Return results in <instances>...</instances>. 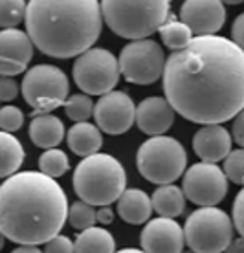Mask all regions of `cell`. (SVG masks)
<instances>
[{
	"mask_svg": "<svg viewBox=\"0 0 244 253\" xmlns=\"http://www.w3.org/2000/svg\"><path fill=\"white\" fill-rule=\"evenodd\" d=\"M232 41L244 51V13H241L232 24Z\"/></svg>",
	"mask_w": 244,
	"mask_h": 253,
	"instance_id": "cell-34",
	"label": "cell"
},
{
	"mask_svg": "<svg viewBox=\"0 0 244 253\" xmlns=\"http://www.w3.org/2000/svg\"><path fill=\"white\" fill-rule=\"evenodd\" d=\"M39 169L51 178L63 176L64 172L70 169L68 156L61 149H46L39 158Z\"/></svg>",
	"mask_w": 244,
	"mask_h": 253,
	"instance_id": "cell-25",
	"label": "cell"
},
{
	"mask_svg": "<svg viewBox=\"0 0 244 253\" xmlns=\"http://www.w3.org/2000/svg\"><path fill=\"white\" fill-rule=\"evenodd\" d=\"M224 253H244V237H239V239H233L232 244L228 246Z\"/></svg>",
	"mask_w": 244,
	"mask_h": 253,
	"instance_id": "cell-37",
	"label": "cell"
},
{
	"mask_svg": "<svg viewBox=\"0 0 244 253\" xmlns=\"http://www.w3.org/2000/svg\"><path fill=\"white\" fill-rule=\"evenodd\" d=\"M167 59L162 46L152 39L131 41L119 53V68L132 84H152L163 77Z\"/></svg>",
	"mask_w": 244,
	"mask_h": 253,
	"instance_id": "cell-10",
	"label": "cell"
},
{
	"mask_svg": "<svg viewBox=\"0 0 244 253\" xmlns=\"http://www.w3.org/2000/svg\"><path fill=\"white\" fill-rule=\"evenodd\" d=\"M74 81L88 95H105L112 92L121 77L119 59L105 48H90L75 59Z\"/></svg>",
	"mask_w": 244,
	"mask_h": 253,
	"instance_id": "cell-9",
	"label": "cell"
},
{
	"mask_svg": "<svg viewBox=\"0 0 244 253\" xmlns=\"http://www.w3.org/2000/svg\"><path fill=\"white\" fill-rule=\"evenodd\" d=\"M11 253H44L41 252L37 246H30V244H20L19 248H15Z\"/></svg>",
	"mask_w": 244,
	"mask_h": 253,
	"instance_id": "cell-38",
	"label": "cell"
},
{
	"mask_svg": "<svg viewBox=\"0 0 244 253\" xmlns=\"http://www.w3.org/2000/svg\"><path fill=\"white\" fill-rule=\"evenodd\" d=\"M20 90L24 101L33 108L32 116L50 114L66 103L70 83L61 68L53 64H37L24 74Z\"/></svg>",
	"mask_w": 244,
	"mask_h": 253,
	"instance_id": "cell-8",
	"label": "cell"
},
{
	"mask_svg": "<svg viewBox=\"0 0 244 253\" xmlns=\"http://www.w3.org/2000/svg\"><path fill=\"white\" fill-rule=\"evenodd\" d=\"M30 123V139L41 149H53L64 138V125L53 114L32 116Z\"/></svg>",
	"mask_w": 244,
	"mask_h": 253,
	"instance_id": "cell-20",
	"label": "cell"
},
{
	"mask_svg": "<svg viewBox=\"0 0 244 253\" xmlns=\"http://www.w3.org/2000/svg\"><path fill=\"white\" fill-rule=\"evenodd\" d=\"M114 220V211L108 206H103V208L98 209V222L103 224V226H108V224H112Z\"/></svg>",
	"mask_w": 244,
	"mask_h": 253,
	"instance_id": "cell-36",
	"label": "cell"
},
{
	"mask_svg": "<svg viewBox=\"0 0 244 253\" xmlns=\"http://www.w3.org/2000/svg\"><path fill=\"white\" fill-rule=\"evenodd\" d=\"M232 136H233V139H235V143L244 149V110L239 112V114L235 116V120H233Z\"/></svg>",
	"mask_w": 244,
	"mask_h": 253,
	"instance_id": "cell-35",
	"label": "cell"
},
{
	"mask_svg": "<svg viewBox=\"0 0 244 253\" xmlns=\"http://www.w3.org/2000/svg\"><path fill=\"white\" fill-rule=\"evenodd\" d=\"M224 4H232V6H239V4H243L244 0H222Z\"/></svg>",
	"mask_w": 244,
	"mask_h": 253,
	"instance_id": "cell-40",
	"label": "cell"
},
{
	"mask_svg": "<svg viewBox=\"0 0 244 253\" xmlns=\"http://www.w3.org/2000/svg\"><path fill=\"white\" fill-rule=\"evenodd\" d=\"M175 108L167 101V97H147L136 108V125L144 134L162 136L173 126Z\"/></svg>",
	"mask_w": 244,
	"mask_h": 253,
	"instance_id": "cell-16",
	"label": "cell"
},
{
	"mask_svg": "<svg viewBox=\"0 0 244 253\" xmlns=\"http://www.w3.org/2000/svg\"><path fill=\"white\" fill-rule=\"evenodd\" d=\"M182 189L196 206H217L228 195V176L217 164L200 162L184 172Z\"/></svg>",
	"mask_w": 244,
	"mask_h": 253,
	"instance_id": "cell-11",
	"label": "cell"
},
{
	"mask_svg": "<svg viewBox=\"0 0 244 253\" xmlns=\"http://www.w3.org/2000/svg\"><path fill=\"white\" fill-rule=\"evenodd\" d=\"M98 125H92L88 121H81L75 123L66 134V141H68L70 151L77 154V156H92L96 152H99L101 145H103V136Z\"/></svg>",
	"mask_w": 244,
	"mask_h": 253,
	"instance_id": "cell-19",
	"label": "cell"
},
{
	"mask_svg": "<svg viewBox=\"0 0 244 253\" xmlns=\"http://www.w3.org/2000/svg\"><path fill=\"white\" fill-rule=\"evenodd\" d=\"M0 151H2V171L0 174L4 178L19 172L20 165L24 162V149L20 141L11 132L2 130L0 132Z\"/></svg>",
	"mask_w": 244,
	"mask_h": 253,
	"instance_id": "cell-23",
	"label": "cell"
},
{
	"mask_svg": "<svg viewBox=\"0 0 244 253\" xmlns=\"http://www.w3.org/2000/svg\"><path fill=\"white\" fill-rule=\"evenodd\" d=\"M224 172L228 180L244 187V149H235L224 160Z\"/></svg>",
	"mask_w": 244,
	"mask_h": 253,
	"instance_id": "cell-29",
	"label": "cell"
},
{
	"mask_svg": "<svg viewBox=\"0 0 244 253\" xmlns=\"http://www.w3.org/2000/svg\"><path fill=\"white\" fill-rule=\"evenodd\" d=\"M116 253H147L145 250H136V248H123V250H118Z\"/></svg>",
	"mask_w": 244,
	"mask_h": 253,
	"instance_id": "cell-39",
	"label": "cell"
},
{
	"mask_svg": "<svg viewBox=\"0 0 244 253\" xmlns=\"http://www.w3.org/2000/svg\"><path fill=\"white\" fill-rule=\"evenodd\" d=\"M158 32H160L162 42L173 51L186 48L188 44H191V41L195 39L193 30L184 20H176L175 17H169L167 22L162 24V28Z\"/></svg>",
	"mask_w": 244,
	"mask_h": 253,
	"instance_id": "cell-24",
	"label": "cell"
},
{
	"mask_svg": "<svg viewBox=\"0 0 244 253\" xmlns=\"http://www.w3.org/2000/svg\"><path fill=\"white\" fill-rule=\"evenodd\" d=\"M77 196L92 206H110L125 193L127 172L118 158L96 152L77 164L72 178Z\"/></svg>",
	"mask_w": 244,
	"mask_h": 253,
	"instance_id": "cell-4",
	"label": "cell"
},
{
	"mask_svg": "<svg viewBox=\"0 0 244 253\" xmlns=\"http://www.w3.org/2000/svg\"><path fill=\"white\" fill-rule=\"evenodd\" d=\"M233 136L220 123H211L198 128L193 136V151L202 162L217 164L232 152Z\"/></svg>",
	"mask_w": 244,
	"mask_h": 253,
	"instance_id": "cell-17",
	"label": "cell"
},
{
	"mask_svg": "<svg viewBox=\"0 0 244 253\" xmlns=\"http://www.w3.org/2000/svg\"><path fill=\"white\" fill-rule=\"evenodd\" d=\"M182 253H198V252H195V250H191V248H189V250H184Z\"/></svg>",
	"mask_w": 244,
	"mask_h": 253,
	"instance_id": "cell-41",
	"label": "cell"
},
{
	"mask_svg": "<svg viewBox=\"0 0 244 253\" xmlns=\"http://www.w3.org/2000/svg\"><path fill=\"white\" fill-rule=\"evenodd\" d=\"M140 244L147 253H182L186 244V233L176 220L158 216L145 224Z\"/></svg>",
	"mask_w": 244,
	"mask_h": 253,
	"instance_id": "cell-15",
	"label": "cell"
},
{
	"mask_svg": "<svg viewBox=\"0 0 244 253\" xmlns=\"http://www.w3.org/2000/svg\"><path fill=\"white\" fill-rule=\"evenodd\" d=\"M152 208L160 216H167V218H176L184 213L186 209V193L184 189L176 187L173 184L160 185L154 193H152Z\"/></svg>",
	"mask_w": 244,
	"mask_h": 253,
	"instance_id": "cell-21",
	"label": "cell"
},
{
	"mask_svg": "<svg viewBox=\"0 0 244 253\" xmlns=\"http://www.w3.org/2000/svg\"><path fill=\"white\" fill-rule=\"evenodd\" d=\"M64 107V114L68 116L70 120L75 121V123H81V121H88V118L94 116L96 110V103L90 99L88 94H74L70 95Z\"/></svg>",
	"mask_w": 244,
	"mask_h": 253,
	"instance_id": "cell-26",
	"label": "cell"
},
{
	"mask_svg": "<svg viewBox=\"0 0 244 253\" xmlns=\"http://www.w3.org/2000/svg\"><path fill=\"white\" fill-rule=\"evenodd\" d=\"M140 174L156 185L176 182L186 172L188 154L178 139L171 136H152L144 141L136 154Z\"/></svg>",
	"mask_w": 244,
	"mask_h": 253,
	"instance_id": "cell-6",
	"label": "cell"
},
{
	"mask_svg": "<svg viewBox=\"0 0 244 253\" xmlns=\"http://www.w3.org/2000/svg\"><path fill=\"white\" fill-rule=\"evenodd\" d=\"M232 218L235 224V229L239 231L241 237H244V187L243 191H239V195L233 200V209H232Z\"/></svg>",
	"mask_w": 244,
	"mask_h": 253,
	"instance_id": "cell-32",
	"label": "cell"
},
{
	"mask_svg": "<svg viewBox=\"0 0 244 253\" xmlns=\"http://www.w3.org/2000/svg\"><path fill=\"white\" fill-rule=\"evenodd\" d=\"M233 218L215 206H202L186 220V244L198 253H222L233 241Z\"/></svg>",
	"mask_w": 244,
	"mask_h": 253,
	"instance_id": "cell-7",
	"label": "cell"
},
{
	"mask_svg": "<svg viewBox=\"0 0 244 253\" xmlns=\"http://www.w3.org/2000/svg\"><path fill=\"white\" fill-rule=\"evenodd\" d=\"M68 198L43 171L15 172L0 187V231L17 244H46L68 220Z\"/></svg>",
	"mask_w": 244,
	"mask_h": 253,
	"instance_id": "cell-2",
	"label": "cell"
},
{
	"mask_svg": "<svg viewBox=\"0 0 244 253\" xmlns=\"http://www.w3.org/2000/svg\"><path fill=\"white\" fill-rule=\"evenodd\" d=\"M33 41L28 32L6 28L0 32V72L2 76L15 77L24 74L33 59Z\"/></svg>",
	"mask_w": 244,
	"mask_h": 253,
	"instance_id": "cell-13",
	"label": "cell"
},
{
	"mask_svg": "<svg viewBox=\"0 0 244 253\" xmlns=\"http://www.w3.org/2000/svg\"><path fill=\"white\" fill-rule=\"evenodd\" d=\"M171 0H101L103 20L121 39H147L167 22Z\"/></svg>",
	"mask_w": 244,
	"mask_h": 253,
	"instance_id": "cell-5",
	"label": "cell"
},
{
	"mask_svg": "<svg viewBox=\"0 0 244 253\" xmlns=\"http://www.w3.org/2000/svg\"><path fill=\"white\" fill-rule=\"evenodd\" d=\"M68 222L70 226L77 231H85L88 228H94L96 222H98V211L94 209L92 204L79 200L70 206L68 211Z\"/></svg>",
	"mask_w": 244,
	"mask_h": 253,
	"instance_id": "cell-27",
	"label": "cell"
},
{
	"mask_svg": "<svg viewBox=\"0 0 244 253\" xmlns=\"http://www.w3.org/2000/svg\"><path fill=\"white\" fill-rule=\"evenodd\" d=\"M44 253H75V242H72L64 235H57L46 242Z\"/></svg>",
	"mask_w": 244,
	"mask_h": 253,
	"instance_id": "cell-31",
	"label": "cell"
},
{
	"mask_svg": "<svg viewBox=\"0 0 244 253\" xmlns=\"http://www.w3.org/2000/svg\"><path fill=\"white\" fill-rule=\"evenodd\" d=\"M180 20L193 30L196 37L217 35L226 22V7L222 0H184Z\"/></svg>",
	"mask_w": 244,
	"mask_h": 253,
	"instance_id": "cell-14",
	"label": "cell"
},
{
	"mask_svg": "<svg viewBox=\"0 0 244 253\" xmlns=\"http://www.w3.org/2000/svg\"><path fill=\"white\" fill-rule=\"evenodd\" d=\"M152 198L147 196V193L138 187H131L125 189V193L119 196L118 200V215L121 220L132 226H140V224H147L152 215Z\"/></svg>",
	"mask_w": 244,
	"mask_h": 253,
	"instance_id": "cell-18",
	"label": "cell"
},
{
	"mask_svg": "<svg viewBox=\"0 0 244 253\" xmlns=\"http://www.w3.org/2000/svg\"><path fill=\"white\" fill-rule=\"evenodd\" d=\"M28 4L26 0H0V26L6 28H17L26 19Z\"/></svg>",
	"mask_w": 244,
	"mask_h": 253,
	"instance_id": "cell-28",
	"label": "cell"
},
{
	"mask_svg": "<svg viewBox=\"0 0 244 253\" xmlns=\"http://www.w3.org/2000/svg\"><path fill=\"white\" fill-rule=\"evenodd\" d=\"M22 123H24V114H22V110L19 107L6 105L0 110V126H2V130L15 132L22 126Z\"/></svg>",
	"mask_w": 244,
	"mask_h": 253,
	"instance_id": "cell-30",
	"label": "cell"
},
{
	"mask_svg": "<svg viewBox=\"0 0 244 253\" xmlns=\"http://www.w3.org/2000/svg\"><path fill=\"white\" fill-rule=\"evenodd\" d=\"M19 94V84L17 81L9 76H2V81H0V99L4 103L13 101Z\"/></svg>",
	"mask_w": 244,
	"mask_h": 253,
	"instance_id": "cell-33",
	"label": "cell"
},
{
	"mask_svg": "<svg viewBox=\"0 0 244 253\" xmlns=\"http://www.w3.org/2000/svg\"><path fill=\"white\" fill-rule=\"evenodd\" d=\"M163 94L191 123L230 121L244 110V51L226 37H195L167 57Z\"/></svg>",
	"mask_w": 244,
	"mask_h": 253,
	"instance_id": "cell-1",
	"label": "cell"
},
{
	"mask_svg": "<svg viewBox=\"0 0 244 253\" xmlns=\"http://www.w3.org/2000/svg\"><path fill=\"white\" fill-rule=\"evenodd\" d=\"M136 108L138 107L127 92L112 90L101 95L96 103V125L110 136H121L131 128L132 123H136Z\"/></svg>",
	"mask_w": 244,
	"mask_h": 253,
	"instance_id": "cell-12",
	"label": "cell"
},
{
	"mask_svg": "<svg viewBox=\"0 0 244 253\" xmlns=\"http://www.w3.org/2000/svg\"><path fill=\"white\" fill-rule=\"evenodd\" d=\"M116 241L105 228H88L77 235L75 253H116Z\"/></svg>",
	"mask_w": 244,
	"mask_h": 253,
	"instance_id": "cell-22",
	"label": "cell"
},
{
	"mask_svg": "<svg viewBox=\"0 0 244 253\" xmlns=\"http://www.w3.org/2000/svg\"><path fill=\"white\" fill-rule=\"evenodd\" d=\"M24 24L39 51L72 59L99 39L103 9L99 0H30Z\"/></svg>",
	"mask_w": 244,
	"mask_h": 253,
	"instance_id": "cell-3",
	"label": "cell"
}]
</instances>
